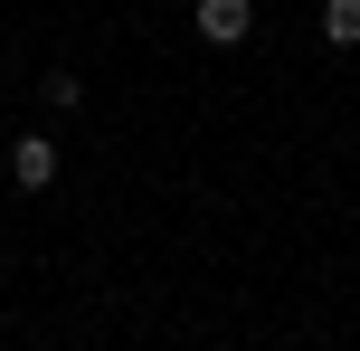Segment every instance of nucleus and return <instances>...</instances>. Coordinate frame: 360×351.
Wrapping results in <instances>:
<instances>
[{
  "mask_svg": "<svg viewBox=\"0 0 360 351\" xmlns=\"http://www.w3.org/2000/svg\"><path fill=\"white\" fill-rule=\"evenodd\" d=\"M199 38L209 48H247L256 38V0H199Z\"/></svg>",
  "mask_w": 360,
  "mask_h": 351,
  "instance_id": "obj_1",
  "label": "nucleus"
},
{
  "mask_svg": "<svg viewBox=\"0 0 360 351\" xmlns=\"http://www.w3.org/2000/svg\"><path fill=\"white\" fill-rule=\"evenodd\" d=\"M10 190H57V143L48 133H19L10 143Z\"/></svg>",
  "mask_w": 360,
  "mask_h": 351,
  "instance_id": "obj_2",
  "label": "nucleus"
},
{
  "mask_svg": "<svg viewBox=\"0 0 360 351\" xmlns=\"http://www.w3.org/2000/svg\"><path fill=\"white\" fill-rule=\"evenodd\" d=\"M323 48H351L360 57V0H323Z\"/></svg>",
  "mask_w": 360,
  "mask_h": 351,
  "instance_id": "obj_3",
  "label": "nucleus"
},
{
  "mask_svg": "<svg viewBox=\"0 0 360 351\" xmlns=\"http://www.w3.org/2000/svg\"><path fill=\"white\" fill-rule=\"evenodd\" d=\"M38 105H57V114H76V105H86V76H67V67H57L48 86H38Z\"/></svg>",
  "mask_w": 360,
  "mask_h": 351,
  "instance_id": "obj_4",
  "label": "nucleus"
},
{
  "mask_svg": "<svg viewBox=\"0 0 360 351\" xmlns=\"http://www.w3.org/2000/svg\"><path fill=\"white\" fill-rule=\"evenodd\" d=\"M29 351H57V342H29Z\"/></svg>",
  "mask_w": 360,
  "mask_h": 351,
  "instance_id": "obj_5",
  "label": "nucleus"
}]
</instances>
